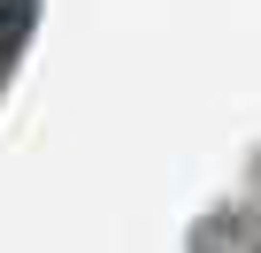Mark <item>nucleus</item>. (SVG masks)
Returning a JSON list of instances; mask_svg holds the SVG:
<instances>
[{
  "label": "nucleus",
  "mask_w": 261,
  "mask_h": 253,
  "mask_svg": "<svg viewBox=\"0 0 261 253\" xmlns=\"http://www.w3.org/2000/svg\"><path fill=\"white\" fill-rule=\"evenodd\" d=\"M31 23H39V0H0V85H8V69H16Z\"/></svg>",
  "instance_id": "1"
}]
</instances>
